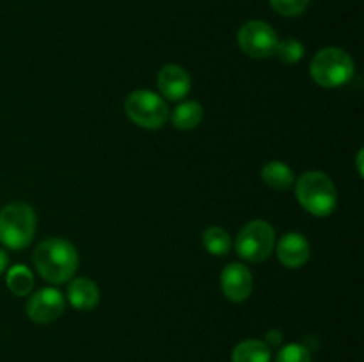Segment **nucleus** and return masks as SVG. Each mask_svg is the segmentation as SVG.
Returning <instances> with one entry per match:
<instances>
[{
	"mask_svg": "<svg viewBox=\"0 0 364 362\" xmlns=\"http://www.w3.org/2000/svg\"><path fill=\"white\" fill-rule=\"evenodd\" d=\"M39 275L52 284L70 283L78 268V252L64 238H48L36 247L32 256Z\"/></svg>",
	"mask_w": 364,
	"mask_h": 362,
	"instance_id": "nucleus-1",
	"label": "nucleus"
},
{
	"mask_svg": "<svg viewBox=\"0 0 364 362\" xmlns=\"http://www.w3.org/2000/svg\"><path fill=\"white\" fill-rule=\"evenodd\" d=\"M295 195L302 208L315 216L331 215L338 204V192L333 180L320 170L302 174L295 181Z\"/></svg>",
	"mask_w": 364,
	"mask_h": 362,
	"instance_id": "nucleus-2",
	"label": "nucleus"
},
{
	"mask_svg": "<svg viewBox=\"0 0 364 362\" xmlns=\"http://www.w3.org/2000/svg\"><path fill=\"white\" fill-rule=\"evenodd\" d=\"M36 234V213L25 202H9L0 209V243L13 251L25 248Z\"/></svg>",
	"mask_w": 364,
	"mask_h": 362,
	"instance_id": "nucleus-3",
	"label": "nucleus"
},
{
	"mask_svg": "<svg viewBox=\"0 0 364 362\" xmlns=\"http://www.w3.org/2000/svg\"><path fill=\"white\" fill-rule=\"evenodd\" d=\"M354 59L345 50L336 48V46L320 50L313 57L311 66H309L313 80L327 89L341 87L350 82L354 77Z\"/></svg>",
	"mask_w": 364,
	"mask_h": 362,
	"instance_id": "nucleus-4",
	"label": "nucleus"
},
{
	"mask_svg": "<svg viewBox=\"0 0 364 362\" xmlns=\"http://www.w3.org/2000/svg\"><path fill=\"white\" fill-rule=\"evenodd\" d=\"M124 112L132 123L146 130H159L169 119V106L166 99L148 89L130 92L124 99Z\"/></svg>",
	"mask_w": 364,
	"mask_h": 362,
	"instance_id": "nucleus-5",
	"label": "nucleus"
},
{
	"mask_svg": "<svg viewBox=\"0 0 364 362\" xmlns=\"http://www.w3.org/2000/svg\"><path fill=\"white\" fill-rule=\"evenodd\" d=\"M235 247L238 256L245 261L262 263L276 247V233L265 220H252L240 229Z\"/></svg>",
	"mask_w": 364,
	"mask_h": 362,
	"instance_id": "nucleus-6",
	"label": "nucleus"
},
{
	"mask_svg": "<svg viewBox=\"0 0 364 362\" xmlns=\"http://www.w3.org/2000/svg\"><path fill=\"white\" fill-rule=\"evenodd\" d=\"M277 38L276 31L269 23L259 20L245 21L238 31V45L242 52L255 59H269L276 53Z\"/></svg>",
	"mask_w": 364,
	"mask_h": 362,
	"instance_id": "nucleus-7",
	"label": "nucleus"
},
{
	"mask_svg": "<svg viewBox=\"0 0 364 362\" xmlns=\"http://www.w3.org/2000/svg\"><path fill=\"white\" fill-rule=\"evenodd\" d=\"M66 307L63 293L55 287H41L27 302V316L34 323L48 325L60 318Z\"/></svg>",
	"mask_w": 364,
	"mask_h": 362,
	"instance_id": "nucleus-8",
	"label": "nucleus"
},
{
	"mask_svg": "<svg viewBox=\"0 0 364 362\" xmlns=\"http://www.w3.org/2000/svg\"><path fill=\"white\" fill-rule=\"evenodd\" d=\"M220 287L231 302L247 300L252 291V273L242 263H230L220 273Z\"/></svg>",
	"mask_w": 364,
	"mask_h": 362,
	"instance_id": "nucleus-9",
	"label": "nucleus"
},
{
	"mask_svg": "<svg viewBox=\"0 0 364 362\" xmlns=\"http://www.w3.org/2000/svg\"><path fill=\"white\" fill-rule=\"evenodd\" d=\"M276 254L287 268H301L308 263L311 247L304 234L287 233L276 245Z\"/></svg>",
	"mask_w": 364,
	"mask_h": 362,
	"instance_id": "nucleus-10",
	"label": "nucleus"
},
{
	"mask_svg": "<svg viewBox=\"0 0 364 362\" xmlns=\"http://www.w3.org/2000/svg\"><path fill=\"white\" fill-rule=\"evenodd\" d=\"M156 84H159L160 94L166 96L167 99H173V102L183 99L192 89V82L188 73L183 67L176 66V64H167V66H164L160 70L159 78H156Z\"/></svg>",
	"mask_w": 364,
	"mask_h": 362,
	"instance_id": "nucleus-11",
	"label": "nucleus"
},
{
	"mask_svg": "<svg viewBox=\"0 0 364 362\" xmlns=\"http://www.w3.org/2000/svg\"><path fill=\"white\" fill-rule=\"evenodd\" d=\"M68 302L78 311H91L100 302V290L87 277L71 279L66 291Z\"/></svg>",
	"mask_w": 364,
	"mask_h": 362,
	"instance_id": "nucleus-12",
	"label": "nucleus"
},
{
	"mask_svg": "<svg viewBox=\"0 0 364 362\" xmlns=\"http://www.w3.org/2000/svg\"><path fill=\"white\" fill-rule=\"evenodd\" d=\"M272 351L265 341L245 339L233 348L231 362H270Z\"/></svg>",
	"mask_w": 364,
	"mask_h": 362,
	"instance_id": "nucleus-13",
	"label": "nucleus"
},
{
	"mask_svg": "<svg viewBox=\"0 0 364 362\" xmlns=\"http://www.w3.org/2000/svg\"><path fill=\"white\" fill-rule=\"evenodd\" d=\"M262 180L274 190H288L290 187H294L295 174L290 169V165L276 160V162H269L263 165Z\"/></svg>",
	"mask_w": 364,
	"mask_h": 362,
	"instance_id": "nucleus-14",
	"label": "nucleus"
},
{
	"mask_svg": "<svg viewBox=\"0 0 364 362\" xmlns=\"http://www.w3.org/2000/svg\"><path fill=\"white\" fill-rule=\"evenodd\" d=\"M203 116H205V110H203L201 103L198 102H183L173 110V119L174 128L178 130H194L201 124Z\"/></svg>",
	"mask_w": 364,
	"mask_h": 362,
	"instance_id": "nucleus-15",
	"label": "nucleus"
},
{
	"mask_svg": "<svg viewBox=\"0 0 364 362\" xmlns=\"http://www.w3.org/2000/svg\"><path fill=\"white\" fill-rule=\"evenodd\" d=\"M203 247L210 254L220 258V256L230 254L233 243H231V236L226 229H223L219 226H212L203 233Z\"/></svg>",
	"mask_w": 364,
	"mask_h": 362,
	"instance_id": "nucleus-16",
	"label": "nucleus"
},
{
	"mask_svg": "<svg viewBox=\"0 0 364 362\" xmlns=\"http://www.w3.org/2000/svg\"><path fill=\"white\" fill-rule=\"evenodd\" d=\"M6 283L11 293L16 295V297H25V295H28L32 291L34 275H32V272L25 265H14L7 272Z\"/></svg>",
	"mask_w": 364,
	"mask_h": 362,
	"instance_id": "nucleus-17",
	"label": "nucleus"
},
{
	"mask_svg": "<svg viewBox=\"0 0 364 362\" xmlns=\"http://www.w3.org/2000/svg\"><path fill=\"white\" fill-rule=\"evenodd\" d=\"M274 55L279 57L284 64H297L304 57V46L299 39L288 38L277 43V48Z\"/></svg>",
	"mask_w": 364,
	"mask_h": 362,
	"instance_id": "nucleus-18",
	"label": "nucleus"
},
{
	"mask_svg": "<svg viewBox=\"0 0 364 362\" xmlns=\"http://www.w3.org/2000/svg\"><path fill=\"white\" fill-rule=\"evenodd\" d=\"M274 362H311V353L304 344L291 343L281 348Z\"/></svg>",
	"mask_w": 364,
	"mask_h": 362,
	"instance_id": "nucleus-19",
	"label": "nucleus"
},
{
	"mask_svg": "<svg viewBox=\"0 0 364 362\" xmlns=\"http://www.w3.org/2000/svg\"><path fill=\"white\" fill-rule=\"evenodd\" d=\"M270 6L283 16H299L309 6V0H270Z\"/></svg>",
	"mask_w": 364,
	"mask_h": 362,
	"instance_id": "nucleus-20",
	"label": "nucleus"
},
{
	"mask_svg": "<svg viewBox=\"0 0 364 362\" xmlns=\"http://www.w3.org/2000/svg\"><path fill=\"white\" fill-rule=\"evenodd\" d=\"M281 341H283V334H281L279 330H270L265 337V343L269 344V346H279Z\"/></svg>",
	"mask_w": 364,
	"mask_h": 362,
	"instance_id": "nucleus-21",
	"label": "nucleus"
},
{
	"mask_svg": "<svg viewBox=\"0 0 364 362\" xmlns=\"http://www.w3.org/2000/svg\"><path fill=\"white\" fill-rule=\"evenodd\" d=\"M7 265H9V256L4 248H0V275L7 270Z\"/></svg>",
	"mask_w": 364,
	"mask_h": 362,
	"instance_id": "nucleus-22",
	"label": "nucleus"
},
{
	"mask_svg": "<svg viewBox=\"0 0 364 362\" xmlns=\"http://www.w3.org/2000/svg\"><path fill=\"white\" fill-rule=\"evenodd\" d=\"M361 160H363V149L359 151V155H358V170H359V174L363 176V162H361Z\"/></svg>",
	"mask_w": 364,
	"mask_h": 362,
	"instance_id": "nucleus-23",
	"label": "nucleus"
}]
</instances>
